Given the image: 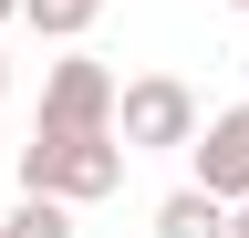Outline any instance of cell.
<instances>
[{
    "label": "cell",
    "mask_w": 249,
    "mask_h": 238,
    "mask_svg": "<svg viewBox=\"0 0 249 238\" xmlns=\"http://www.w3.org/2000/svg\"><path fill=\"white\" fill-rule=\"evenodd\" d=\"M42 125H114V63L62 42V63L42 73Z\"/></svg>",
    "instance_id": "3"
},
{
    "label": "cell",
    "mask_w": 249,
    "mask_h": 238,
    "mask_svg": "<svg viewBox=\"0 0 249 238\" xmlns=\"http://www.w3.org/2000/svg\"><path fill=\"white\" fill-rule=\"evenodd\" d=\"M11 187H42V197H114L124 187V135L114 125H31V145L11 156Z\"/></svg>",
    "instance_id": "1"
},
{
    "label": "cell",
    "mask_w": 249,
    "mask_h": 238,
    "mask_svg": "<svg viewBox=\"0 0 249 238\" xmlns=\"http://www.w3.org/2000/svg\"><path fill=\"white\" fill-rule=\"evenodd\" d=\"M0 187H11V156H0Z\"/></svg>",
    "instance_id": "10"
},
{
    "label": "cell",
    "mask_w": 249,
    "mask_h": 238,
    "mask_svg": "<svg viewBox=\"0 0 249 238\" xmlns=\"http://www.w3.org/2000/svg\"><path fill=\"white\" fill-rule=\"evenodd\" d=\"M0 94H11V63H0Z\"/></svg>",
    "instance_id": "11"
},
{
    "label": "cell",
    "mask_w": 249,
    "mask_h": 238,
    "mask_svg": "<svg viewBox=\"0 0 249 238\" xmlns=\"http://www.w3.org/2000/svg\"><path fill=\"white\" fill-rule=\"evenodd\" d=\"M156 238H229V197H208L187 176L177 197H156Z\"/></svg>",
    "instance_id": "5"
},
{
    "label": "cell",
    "mask_w": 249,
    "mask_h": 238,
    "mask_svg": "<svg viewBox=\"0 0 249 238\" xmlns=\"http://www.w3.org/2000/svg\"><path fill=\"white\" fill-rule=\"evenodd\" d=\"M229 11H249V0H229Z\"/></svg>",
    "instance_id": "13"
},
{
    "label": "cell",
    "mask_w": 249,
    "mask_h": 238,
    "mask_svg": "<svg viewBox=\"0 0 249 238\" xmlns=\"http://www.w3.org/2000/svg\"><path fill=\"white\" fill-rule=\"evenodd\" d=\"M21 21H31L42 42H83L93 21H104V0H21Z\"/></svg>",
    "instance_id": "7"
},
{
    "label": "cell",
    "mask_w": 249,
    "mask_h": 238,
    "mask_svg": "<svg viewBox=\"0 0 249 238\" xmlns=\"http://www.w3.org/2000/svg\"><path fill=\"white\" fill-rule=\"evenodd\" d=\"M0 238H73V197L21 187V197H11V218H0Z\"/></svg>",
    "instance_id": "6"
},
{
    "label": "cell",
    "mask_w": 249,
    "mask_h": 238,
    "mask_svg": "<svg viewBox=\"0 0 249 238\" xmlns=\"http://www.w3.org/2000/svg\"><path fill=\"white\" fill-rule=\"evenodd\" d=\"M187 166H197V187H208V197H249V104L197 114V135H187Z\"/></svg>",
    "instance_id": "4"
},
{
    "label": "cell",
    "mask_w": 249,
    "mask_h": 238,
    "mask_svg": "<svg viewBox=\"0 0 249 238\" xmlns=\"http://www.w3.org/2000/svg\"><path fill=\"white\" fill-rule=\"evenodd\" d=\"M114 135H124V156H187V135H197V94H187L177 73L114 83Z\"/></svg>",
    "instance_id": "2"
},
{
    "label": "cell",
    "mask_w": 249,
    "mask_h": 238,
    "mask_svg": "<svg viewBox=\"0 0 249 238\" xmlns=\"http://www.w3.org/2000/svg\"><path fill=\"white\" fill-rule=\"evenodd\" d=\"M11 21H21V0H0V32H11Z\"/></svg>",
    "instance_id": "9"
},
{
    "label": "cell",
    "mask_w": 249,
    "mask_h": 238,
    "mask_svg": "<svg viewBox=\"0 0 249 238\" xmlns=\"http://www.w3.org/2000/svg\"><path fill=\"white\" fill-rule=\"evenodd\" d=\"M229 238H249V197H229Z\"/></svg>",
    "instance_id": "8"
},
{
    "label": "cell",
    "mask_w": 249,
    "mask_h": 238,
    "mask_svg": "<svg viewBox=\"0 0 249 238\" xmlns=\"http://www.w3.org/2000/svg\"><path fill=\"white\" fill-rule=\"evenodd\" d=\"M239 73H249V42H239Z\"/></svg>",
    "instance_id": "12"
}]
</instances>
